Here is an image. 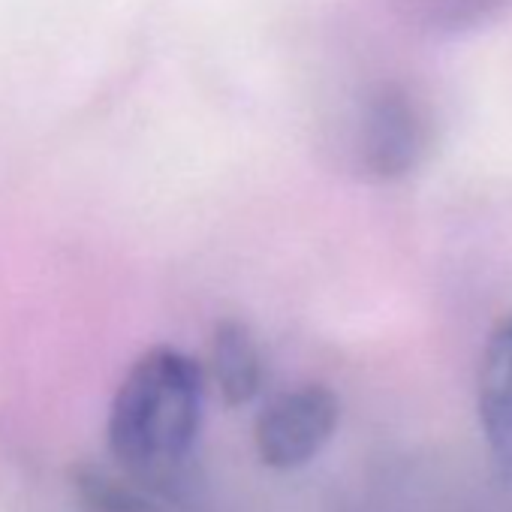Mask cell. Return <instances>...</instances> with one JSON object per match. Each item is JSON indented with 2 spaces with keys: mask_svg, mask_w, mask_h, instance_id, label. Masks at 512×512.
<instances>
[{
  "mask_svg": "<svg viewBox=\"0 0 512 512\" xmlns=\"http://www.w3.org/2000/svg\"><path fill=\"white\" fill-rule=\"evenodd\" d=\"M202 368L175 347L145 350L121 377L106 419L112 461L142 485L178 497L202 425Z\"/></svg>",
  "mask_w": 512,
  "mask_h": 512,
  "instance_id": "6da1fadb",
  "label": "cell"
},
{
  "mask_svg": "<svg viewBox=\"0 0 512 512\" xmlns=\"http://www.w3.org/2000/svg\"><path fill=\"white\" fill-rule=\"evenodd\" d=\"M428 151V118L416 97L401 85H380L359 109L353 154L371 181L407 178Z\"/></svg>",
  "mask_w": 512,
  "mask_h": 512,
  "instance_id": "7a4b0ae2",
  "label": "cell"
},
{
  "mask_svg": "<svg viewBox=\"0 0 512 512\" xmlns=\"http://www.w3.org/2000/svg\"><path fill=\"white\" fill-rule=\"evenodd\" d=\"M341 425V401L323 383H302L275 395L253 422V446L272 470L314 461Z\"/></svg>",
  "mask_w": 512,
  "mask_h": 512,
  "instance_id": "3957f363",
  "label": "cell"
},
{
  "mask_svg": "<svg viewBox=\"0 0 512 512\" xmlns=\"http://www.w3.org/2000/svg\"><path fill=\"white\" fill-rule=\"evenodd\" d=\"M476 407L491 452L503 470H512V314H506L485 341Z\"/></svg>",
  "mask_w": 512,
  "mask_h": 512,
  "instance_id": "277c9868",
  "label": "cell"
},
{
  "mask_svg": "<svg viewBox=\"0 0 512 512\" xmlns=\"http://www.w3.org/2000/svg\"><path fill=\"white\" fill-rule=\"evenodd\" d=\"M211 377L226 407H244L263 389L266 365L260 344L238 320H223L211 335Z\"/></svg>",
  "mask_w": 512,
  "mask_h": 512,
  "instance_id": "5b68a950",
  "label": "cell"
},
{
  "mask_svg": "<svg viewBox=\"0 0 512 512\" xmlns=\"http://www.w3.org/2000/svg\"><path fill=\"white\" fill-rule=\"evenodd\" d=\"M73 491L85 512H163L169 497L142 485L118 467H100L82 461L70 473Z\"/></svg>",
  "mask_w": 512,
  "mask_h": 512,
  "instance_id": "8992f818",
  "label": "cell"
}]
</instances>
